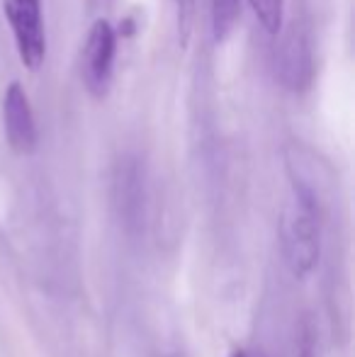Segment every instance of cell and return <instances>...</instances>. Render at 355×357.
I'll return each instance as SVG.
<instances>
[{
  "mask_svg": "<svg viewBox=\"0 0 355 357\" xmlns=\"http://www.w3.org/2000/svg\"><path fill=\"white\" fill-rule=\"evenodd\" d=\"M282 75L299 88V78H309V49L302 37H292L282 49Z\"/></svg>",
  "mask_w": 355,
  "mask_h": 357,
  "instance_id": "8992f818",
  "label": "cell"
},
{
  "mask_svg": "<svg viewBox=\"0 0 355 357\" xmlns=\"http://www.w3.org/2000/svg\"><path fill=\"white\" fill-rule=\"evenodd\" d=\"M3 124L5 137L13 151L32 153L37 146V124H34L32 105L20 83H10L3 98Z\"/></svg>",
  "mask_w": 355,
  "mask_h": 357,
  "instance_id": "5b68a950",
  "label": "cell"
},
{
  "mask_svg": "<svg viewBox=\"0 0 355 357\" xmlns=\"http://www.w3.org/2000/svg\"><path fill=\"white\" fill-rule=\"evenodd\" d=\"M114 52H117V34L107 20H95L88 32V42L83 49V80L88 90L103 95L112 80Z\"/></svg>",
  "mask_w": 355,
  "mask_h": 357,
  "instance_id": "277c9868",
  "label": "cell"
},
{
  "mask_svg": "<svg viewBox=\"0 0 355 357\" xmlns=\"http://www.w3.org/2000/svg\"><path fill=\"white\" fill-rule=\"evenodd\" d=\"M5 17L13 29L20 61L29 71H37L47 56V29L42 20V0H8Z\"/></svg>",
  "mask_w": 355,
  "mask_h": 357,
  "instance_id": "7a4b0ae2",
  "label": "cell"
},
{
  "mask_svg": "<svg viewBox=\"0 0 355 357\" xmlns=\"http://www.w3.org/2000/svg\"><path fill=\"white\" fill-rule=\"evenodd\" d=\"M114 207L124 231L137 236L144 229L146 216V185H144V168L137 158H122L114 168Z\"/></svg>",
  "mask_w": 355,
  "mask_h": 357,
  "instance_id": "3957f363",
  "label": "cell"
},
{
  "mask_svg": "<svg viewBox=\"0 0 355 357\" xmlns=\"http://www.w3.org/2000/svg\"><path fill=\"white\" fill-rule=\"evenodd\" d=\"M241 13V0H212V29L217 42L229 37Z\"/></svg>",
  "mask_w": 355,
  "mask_h": 357,
  "instance_id": "52a82bcc",
  "label": "cell"
},
{
  "mask_svg": "<svg viewBox=\"0 0 355 357\" xmlns=\"http://www.w3.org/2000/svg\"><path fill=\"white\" fill-rule=\"evenodd\" d=\"M232 357H261V355H256V353H246V350H239V353H234Z\"/></svg>",
  "mask_w": 355,
  "mask_h": 357,
  "instance_id": "9c48e42d",
  "label": "cell"
},
{
  "mask_svg": "<svg viewBox=\"0 0 355 357\" xmlns=\"http://www.w3.org/2000/svg\"><path fill=\"white\" fill-rule=\"evenodd\" d=\"M253 15L258 17V22L263 24V29L270 34H278L282 29V17H285V0H248Z\"/></svg>",
  "mask_w": 355,
  "mask_h": 357,
  "instance_id": "ba28073f",
  "label": "cell"
},
{
  "mask_svg": "<svg viewBox=\"0 0 355 357\" xmlns=\"http://www.w3.org/2000/svg\"><path fill=\"white\" fill-rule=\"evenodd\" d=\"M319 212L314 195L297 185L282 214V253L297 278H307L319 263Z\"/></svg>",
  "mask_w": 355,
  "mask_h": 357,
  "instance_id": "6da1fadb",
  "label": "cell"
}]
</instances>
